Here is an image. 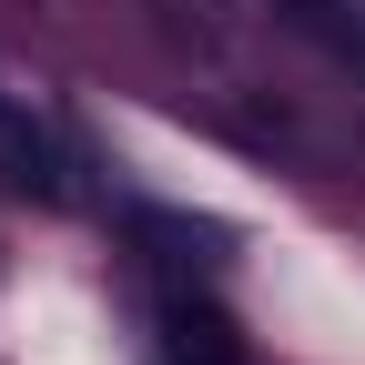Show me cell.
I'll list each match as a JSON object with an SVG mask.
<instances>
[{"instance_id": "obj_1", "label": "cell", "mask_w": 365, "mask_h": 365, "mask_svg": "<svg viewBox=\"0 0 365 365\" xmlns=\"http://www.w3.org/2000/svg\"><path fill=\"white\" fill-rule=\"evenodd\" d=\"M163 365H244V335L213 304H173L163 314Z\"/></svg>"}]
</instances>
